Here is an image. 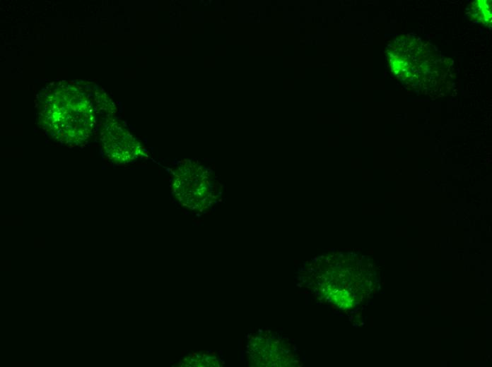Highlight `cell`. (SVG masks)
I'll return each mask as SVG.
<instances>
[{
  "mask_svg": "<svg viewBox=\"0 0 492 367\" xmlns=\"http://www.w3.org/2000/svg\"><path fill=\"white\" fill-rule=\"evenodd\" d=\"M100 140L105 156L116 164L132 162L144 155L140 143L115 119L103 122Z\"/></svg>",
  "mask_w": 492,
  "mask_h": 367,
  "instance_id": "cell-3",
  "label": "cell"
},
{
  "mask_svg": "<svg viewBox=\"0 0 492 367\" xmlns=\"http://www.w3.org/2000/svg\"><path fill=\"white\" fill-rule=\"evenodd\" d=\"M218 183L209 168L190 160L182 162L171 172V191L183 206L200 211L210 207L218 195Z\"/></svg>",
  "mask_w": 492,
  "mask_h": 367,
  "instance_id": "cell-2",
  "label": "cell"
},
{
  "mask_svg": "<svg viewBox=\"0 0 492 367\" xmlns=\"http://www.w3.org/2000/svg\"><path fill=\"white\" fill-rule=\"evenodd\" d=\"M88 92L71 83H59L44 92L39 104L42 128L62 144L76 146L93 135L97 123Z\"/></svg>",
  "mask_w": 492,
  "mask_h": 367,
  "instance_id": "cell-1",
  "label": "cell"
},
{
  "mask_svg": "<svg viewBox=\"0 0 492 367\" xmlns=\"http://www.w3.org/2000/svg\"><path fill=\"white\" fill-rule=\"evenodd\" d=\"M491 1L476 0L470 3L469 13L472 18L481 23L488 25L491 23Z\"/></svg>",
  "mask_w": 492,
  "mask_h": 367,
  "instance_id": "cell-4",
  "label": "cell"
}]
</instances>
